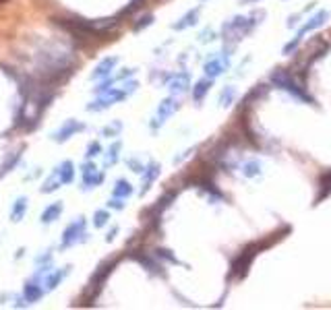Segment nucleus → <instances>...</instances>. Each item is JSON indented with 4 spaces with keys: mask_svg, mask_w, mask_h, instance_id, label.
Here are the masks:
<instances>
[{
    "mask_svg": "<svg viewBox=\"0 0 331 310\" xmlns=\"http://www.w3.org/2000/svg\"><path fill=\"white\" fill-rule=\"evenodd\" d=\"M282 236H275L273 240H263V242H257V244H251V246H246L240 255L232 261V267H230V277H244L246 271H248V267H251V261L259 255V250H263L267 246H271L273 242H278Z\"/></svg>",
    "mask_w": 331,
    "mask_h": 310,
    "instance_id": "1",
    "label": "nucleus"
},
{
    "mask_svg": "<svg viewBox=\"0 0 331 310\" xmlns=\"http://www.w3.org/2000/svg\"><path fill=\"white\" fill-rule=\"evenodd\" d=\"M269 81L273 83L275 87H280L284 91H288L290 95H294L296 100H302V102H307V104H313V97L305 91V87H300L298 83L290 77L288 70H275V73L269 77Z\"/></svg>",
    "mask_w": 331,
    "mask_h": 310,
    "instance_id": "2",
    "label": "nucleus"
},
{
    "mask_svg": "<svg viewBox=\"0 0 331 310\" xmlns=\"http://www.w3.org/2000/svg\"><path fill=\"white\" fill-rule=\"evenodd\" d=\"M257 23H259V21H255L253 15L248 17V19H246V17H234V19H230V21L224 23L222 33H224L226 39L238 41L242 35H246L251 29H255V25H257Z\"/></svg>",
    "mask_w": 331,
    "mask_h": 310,
    "instance_id": "3",
    "label": "nucleus"
},
{
    "mask_svg": "<svg viewBox=\"0 0 331 310\" xmlns=\"http://www.w3.org/2000/svg\"><path fill=\"white\" fill-rule=\"evenodd\" d=\"M135 87H137V83H129V85H124V89L106 91V95H102L100 100H95L93 104H89V106H87V110H91V112H98V110L110 108V106L116 104V102H122L124 97H127L131 91H135Z\"/></svg>",
    "mask_w": 331,
    "mask_h": 310,
    "instance_id": "4",
    "label": "nucleus"
},
{
    "mask_svg": "<svg viewBox=\"0 0 331 310\" xmlns=\"http://www.w3.org/2000/svg\"><path fill=\"white\" fill-rule=\"evenodd\" d=\"M116 263H118V261H110V263L102 265L100 269L93 273V277L89 279V288H87V290H89V300H93L95 296H98V294L102 292V286H104V281L108 279V275H110V273H112V269H114V267H116Z\"/></svg>",
    "mask_w": 331,
    "mask_h": 310,
    "instance_id": "5",
    "label": "nucleus"
},
{
    "mask_svg": "<svg viewBox=\"0 0 331 310\" xmlns=\"http://www.w3.org/2000/svg\"><path fill=\"white\" fill-rule=\"evenodd\" d=\"M176 110H178V102L174 100V97H166V100L160 104V108H158L156 118L151 120V129H160V126L168 120L172 114H176Z\"/></svg>",
    "mask_w": 331,
    "mask_h": 310,
    "instance_id": "6",
    "label": "nucleus"
},
{
    "mask_svg": "<svg viewBox=\"0 0 331 310\" xmlns=\"http://www.w3.org/2000/svg\"><path fill=\"white\" fill-rule=\"evenodd\" d=\"M83 236H85V219H77L75 223H71L64 230V234H62V248L73 246L75 242L83 240Z\"/></svg>",
    "mask_w": 331,
    "mask_h": 310,
    "instance_id": "7",
    "label": "nucleus"
},
{
    "mask_svg": "<svg viewBox=\"0 0 331 310\" xmlns=\"http://www.w3.org/2000/svg\"><path fill=\"white\" fill-rule=\"evenodd\" d=\"M228 64H230V54H222V56H215V58L207 60L205 66H203V70H205L207 77L213 79V77H219L222 73H226Z\"/></svg>",
    "mask_w": 331,
    "mask_h": 310,
    "instance_id": "8",
    "label": "nucleus"
},
{
    "mask_svg": "<svg viewBox=\"0 0 331 310\" xmlns=\"http://www.w3.org/2000/svg\"><path fill=\"white\" fill-rule=\"evenodd\" d=\"M166 85H168V89L172 93H180V91H186L190 87V75L188 73H174L170 75L168 79H166Z\"/></svg>",
    "mask_w": 331,
    "mask_h": 310,
    "instance_id": "9",
    "label": "nucleus"
},
{
    "mask_svg": "<svg viewBox=\"0 0 331 310\" xmlns=\"http://www.w3.org/2000/svg\"><path fill=\"white\" fill-rule=\"evenodd\" d=\"M327 19H329V12H327V10H319V12H317V15H313V17H311V19H309L305 25L300 27V29H298V35H296V37H300V39H302V37H305L309 31L317 29V27H321V25H323Z\"/></svg>",
    "mask_w": 331,
    "mask_h": 310,
    "instance_id": "10",
    "label": "nucleus"
},
{
    "mask_svg": "<svg viewBox=\"0 0 331 310\" xmlns=\"http://www.w3.org/2000/svg\"><path fill=\"white\" fill-rule=\"evenodd\" d=\"M104 182V174L95 172V165L93 163H87L83 165V188H93Z\"/></svg>",
    "mask_w": 331,
    "mask_h": 310,
    "instance_id": "11",
    "label": "nucleus"
},
{
    "mask_svg": "<svg viewBox=\"0 0 331 310\" xmlns=\"http://www.w3.org/2000/svg\"><path fill=\"white\" fill-rule=\"evenodd\" d=\"M131 257L137 261V263H141L145 269L149 271V273H156V275H164V271H162V267L151 259L149 255H145V252H141V250H135V252H131Z\"/></svg>",
    "mask_w": 331,
    "mask_h": 310,
    "instance_id": "12",
    "label": "nucleus"
},
{
    "mask_svg": "<svg viewBox=\"0 0 331 310\" xmlns=\"http://www.w3.org/2000/svg\"><path fill=\"white\" fill-rule=\"evenodd\" d=\"M85 126H83L81 122H77V120H66V124L62 126V129L54 135V139L58 141V143H62V141H66V139H71L73 135H77V133H81Z\"/></svg>",
    "mask_w": 331,
    "mask_h": 310,
    "instance_id": "13",
    "label": "nucleus"
},
{
    "mask_svg": "<svg viewBox=\"0 0 331 310\" xmlns=\"http://www.w3.org/2000/svg\"><path fill=\"white\" fill-rule=\"evenodd\" d=\"M158 176H160V163L151 161V163L147 165V170H143V188H141V194H145V192L149 190L151 182H154Z\"/></svg>",
    "mask_w": 331,
    "mask_h": 310,
    "instance_id": "14",
    "label": "nucleus"
},
{
    "mask_svg": "<svg viewBox=\"0 0 331 310\" xmlns=\"http://www.w3.org/2000/svg\"><path fill=\"white\" fill-rule=\"evenodd\" d=\"M25 300L27 302H37L39 298H41V294H44V290H41L39 286H37V277H33L31 281H29V284H27L25 286Z\"/></svg>",
    "mask_w": 331,
    "mask_h": 310,
    "instance_id": "15",
    "label": "nucleus"
},
{
    "mask_svg": "<svg viewBox=\"0 0 331 310\" xmlns=\"http://www.w3.org/2000/svg\"><path fill=\"white\" fill-rule=\"evenodd\" d=\"M197 19H199V8H192V10H188L178 23H174V29H176V31H182V29H186V27L197 25Z\"/></svg>",
    "mask_w": 331,
    "mask_h": 310,
    "instance_id": "16",
    "label": "nucleus"
},
{
    "mask_svg": "<svg viewBox=\"0 0 331 310\" xmlns=\"http://www.w3.org/2000/svg\"><path fill=\"white\" fill-rule=\"evenodd\" d=\"M209 87H211V81H209V79H205V81L201 79L197 85L192 87V100H195L197 104H201V102L205 100V95L209 93Z\"/></svg>",
    "mask_w": 331,
    "mask_h": 310,
    "instance_id": "17",
    "label": "nucleus"
},
{
    "mask_svg": "<svg viewBox=\"0 0 331 310\" xmlns=\"http://www.w3.org/2000/svg\"><path fill=\"white\" fill-rule=\"evenodd\" d=\"M56 174H58V178H60L62 184H68V182H73V178H75V167H73V161H62V163H60V167L56 170Z\"/></svg>",
    "mask_w": 331,
    "mask_h": 310,
    "instance_id": "18",
    "label": "nucleus"
},
{
    "mask_svg": "<svg viewBox=\"0 0 331 310\" xmlns=\"http://www.w3.org/2000/svg\"><path fill=\"white\" fill-rule=\"evenodd\" d=\"M319 186H321V192L317 194V203H321L323 199H327V196L331 194V170L325 172V174L319 178Z\"/></svg>",
    "mask_w": 331,
    "mask_h": 310,
    "instance_id": "19",
    "label": "nucleus"
},
{
    "mask_svg": "<svg viewBox=\"0 0 331 310\" xmlns=\"http://www.w3.org/2000/svg\"><path fill=\"white\" fill-rule=\"evenodd\" d=\"M116 62H118V58H106V60H102V62L98 64V68H95V73H93L91 77H93V79L108 77V75H110V70H112V68L116 66Z\"/></svg>",
    "mask_w": 331,
    "mask_h": 310,
    "instance_id": "20",
    "label": "nucleus"
},
{
    "mask_svg": "<svg viewBox=\"0 0 331 310\" xmlns=\"http://www.w3.org/2000/svg\"><path fill=\"white\" fill-rule=\"evenodd\" d=\"M234 102H236V87L226 85L222 91H219V104H222L224 108H230Z\"/></svg>",
    "mask_w": 331,
    "mask_h": 310,
    "instance_id": "21",
    "label": "nucleus"
},
{
    "mask_svg": "<svg viewBox=\"0 0 331 310\" xmlns=\"http://www.w3.org/2000/svg\"><path fill=\"white\" fill-rule=\"evenodd\" d=\"M62 213V205L60 203H52L46 211H44V215H41V221L44 223H50V221H56Z\"/></svg>",
    "mask_w": 331,
    "mask_h": 310,
    "instance_id": "22",
    "label": "nucleus"
},
{
    "mask_svg": "<svg viewBox=\"0 0 331 310\" xmlns=\"http://www.w3.org/2000/svg\"><path fill=\"white\" fill-rule=\"evenodd\" d=\"M174 199H176V192H166V194L162 196V199L158 201V205H156L154 209H151V213L156 215V219L160 217V213H162V211H164L166 207H168V205H170V203H172Z\"/></svg>",
    "mask_w": 331,
    "mask_h": 310,
    "instance_id": "23",
    "label": "nucleus"
},
{
    "mask_svg": "<svg viewBox=\"0 0 331 310\" xmlns=\"http://www.w3.org/2000/svg\"><path fill=\"white\" fill-rule=\"evenodd\" d=\"M133 192V186L129 184L127 180H118L116 186H114V196L116 199H127V196Z\"/></svg>",
    "mask_w": 331,
    "mask_h": 310,
    "instance_id": "24",
    "label": "nucleus"
},
{
    "mask_svg": "<svg viewBox=\"0 0 331 310\" xmlns=\"http://www.w3.org/2000/svg\"><path fill=\"white\" fill-rule=\"evenodd\" d=\"M25 209H27V199H25V196H21V199H17L15 207H12V213H10L12 221H21L23 215H25Z\"/></svg>",
    "mask_w": 331,
    "mask_h": 310,
    "instance_id": "25",
    "label": "nucleus"
},
{
    "mask_svg": "<svg viewBox=\"0 0 331 310\" xmlns=\"http://www.w3.org/2000/svg\"><path fill=\"white\" fill-rule=\"evenodd\" d=\"M66 273H68V267H66V269H62V271H56V273L48 275V279H46V290H54V288H56Z\"/></svg>",
    "mask_w": 331,
    "mask_h": 310,
    "instance_id": "26",
    "label": "nucleus"
},
{
    "mask_svg": "<svg viewBox=\"0 0 331 310\" xmlns=\"http://www.w3.org/2000/svg\"><path fill=\"white\" fill-rule=\"evenodd\" d=\"M19 159H21V153H12L10 155V157L4 161V165L2 167H0V176H4V174H8L10 170H12V167H15L17 163H19Z\"/></svg>",
    "mask_w": 331,
    "mask_h": 310,
    "instance_id": "27",
    "label": "nucleus"
},
{
    "mask_svg": "<svg viewBox=\"0 0 331 310\" xmlns=\"http://www.w3.org/2000/svg\"><path fill=\"white\" fill-rule=\"evenodd\" d=\"M156 257H160V259H164V261H170L172 265H180V261H178V259L174 257V252H172V250L158 248V250H156Z\"/></svg>",
    "mask_w": 331,
    "mask_h": 310,
    "instance_id": "28",
    "label": "nucleus"
},
{
    "mask_svg": "<svg viewBox=\"0 0 331 310\" xmlns=\"http://www.w3.org/2000/svg\"><path fill=\"white\" fill-rule=\"evenodd\" d=\"M58 184H62V182H60L58 174L54 172V176L46 180V184H44V188H41V192H50V190H56V188H58Z\"/></svg>",
    "mask_w": 331,
    "mask_h": 310,
    "instance_id": "29",
    "label": "nucleus"
},
{
    "mask_svg": "<svg viewBox=\"0 0 331 310\" xmlns=\"http://www.w3.org/2000/svg\"><path fill=\"white\" fill-rule=\"evenodd\" d=\"M244 174H246L248 178L259 176V174H261V165H259L257 161H248V163L244 165Z\"/></svg>",
    "mask_w": 331,
    "mask_h": 310,
    "instance_id": "30",
    "label": "nucleus"
},
{
    "mask_svg": "<svg viewBox=\"0 0 331 310\" xmlns=\"http://www.w3.org/2000/svg\"><path fill=\"white\" fill-rule=\"evenodd\" d=\"M118 151H120V143H114L112 147H110V151H108V159H106V165H112V163H116V159H118Z\"/></svg>",
    "mask_w": 331,
    "mask_h": 310,
    "instance_id": "31",
    "label": "nucleus"
},
{
    "mask_svg": "<svg viewBox=\"0 0 331 310\" xmlns=\"http://www.w3.org/2000/svg\"><path fill=\"white\" fill-rule=\"evenodd\" d=\"M154 21H156V19H154V15H145V17H141V19H139V23H135L133 29H135V31H141V29H145V27H147V25H151Z\"/></svg>",
    "mask_w": 331,
    "mask_h": 310,
    "instance_id": "32",
    "label": "nucleus"
},
{
    "mask_svg": "<svg viewBox=\"0 0 331 310\" xmlns=\"http://www.w3.org/2000/svg\"><path fill=\"white\" fill-rule=\"evenodd\" d=\"M108 211H98L95 213V219H93V223H95V228H104V225L108 223Z\"/></svg>",
    "mask_w": 331,
    "mask_h": 310,
    "instance_id": "33",
    "label": "nucleus"
},
{
    "mask_svg": "<svg viewBox=\"0 0 331 310\" xmlns=\"http://www.w3.org/2000/svg\"><path fill=\"white\" fill-rule=\"evenodd\" d=\"M120 129H122V124H118V122H116V124H112V126H108V129H104V131H102V135H104V137H112V135H116Z\"/></svg>",
    "mask_w": 331,
    "mask_h": 310,
    "instance_id": "34",
    "label": "nucleus"
},
{
    "mask_svg": "<svg viewBox=\"0 0 331 310\" xmlns=\"http://www.w3.org/2000/svg\"><path fill=\"white\" fill-rule=\"evenodd\" d=\"M102 151V147H100V143H91L89 145V149H87V157H95Z\"/></svg>",
    "mask_w": 331,
    "mask_h": 310,
    "instance_id": "35",
    "label": "nucleus"
},
{
    "mask_svg": "<svg viewBox=\"0 0 331 310\" xmlns=\"http://www.w3.org/2000/svg\"><path fill=\"white\" fill-rule=\"evenodd\" d=\"M110 207H112V209H122V207H124V203H122V199L118 201V199H116V196H114V199H112V201H110Z\"/></svg>",
    "mask_w": 331,
    "mask_h": 310,
    "instance_id": "36",
    "label": "nucleus"
},
{
    "mask_svg": "<svg viewBox=\"0 0 331 310\" xmlns=\"http://www.w3.org/2000/svg\"><path fill=\"white\" fill-rule=\"evenodd\" d=\"M116 232H118V230H112V232H110V234H108V242H112V240H114V236H116Z\"/></svg>",
    "mask_w": 331,
    "mask_h": 310,
    "instance_id": "37",
    "label": "nucleus"
},
{
    "mask_svg": "<svg viewBox=\"0 0 331 310\" xmlns=\"http://www.w3.org/2000/svg\"><path fill=\"white\" fill-rule=\"evenodd\" d=\"M203 2H205V0H203Z\"/></svg>",
    "mask_w": 331,
    "mask_h": 310,
    "instance_id": "38",
    "label": "nucleus"
},
{
    "mask_svg": "<svg viewBox=\"0 0 331 310\" xmlns=\"http://www.w3.org/2000/svg\"><path fill=\"white\" fill-rule=\"evenodd\" d=\"M253 2H255V0H253Z\"/></svg>",
    "mask_w": 331,
    "mask_h": 310,
    "instance_id": "39",
    "label": "nucleus"
}]
</instances>
